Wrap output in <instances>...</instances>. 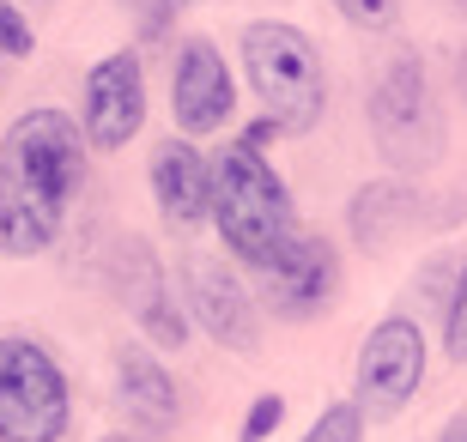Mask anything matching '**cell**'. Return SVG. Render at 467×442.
Listing matches in <instances>:
<instances>
[{"label": "cell", "mask_w": 467, "mask_h": 442, "mask_svg": "<svg viewBox=\"0 0 467 442\" xmlns=\"http://www.w3.org/2000/svg\"><path fill=\"white\" fill-rule=\"evenodd\" d=\"M116 400L146 437H164V430H176V418H182L176 375L158 364V352L146 340H121L116 345Z\"/></svg>", "instance_id": "4fadbf2b"}, {"label": "cell", "mask_w": 467, "mask_h": 442, "mask_svg": "<svg viewBox=\"0 0 467 442\" xmlns=\"http://www.w3.org/2000/svg\"><path fill=\"white\" fill-rule=\"evenodd\" d=\"M334 13L358 25V31H389L400 18V0H334Z\"/></svg>", "instance_id": "d6986e66"}, {"label": "cell", "mask_w": 467, "mask_h": 442, "mask_svg": "<svg viewBox=\"0 0 467 442\" xmlns=\"http://www.w3.org/2000/svg\"><path fill=\"white\" fill-rule=\"evenodd\" d=\"M194 0H134V13H140V36L146 43H158V36H171V25L182 13H189Z\"/></svg>", "instance_id": "ffe728a7"}, {"label": "cell", "mask_w": 467, "mask_h": 442, "mask_svg": "<svg viewBox=\"0 0 467 442\" xmlns=\"http://www.w3.org/2000/svg\"><path fill=\"white\" fill-rule=\"evenodd\" d=\"M171 121L182 139H213L237 121V79L213 36H182L171 55Z\"/></svg>", "instance_id": "9c48e42d"}, {"label": "cell", "mask_w": 467, "mask_h": 442, "mask_svg": "<svg viewBox=\"0 0 467 442\" xmlns=\"http://www.w3.org/2000/svg\"><path fill=\"white\" fill-rule=\"evenodd\" d=\"M146 61L134 49H109L104 61H91L86 86H79V134L91 152H121L128 139L146 128Z\"/></svg>", "instance_id": "30bf717a"}, {"label": "cell", "mask_w": 467, "mask_h": 442, "mask_svg": "<svg viewBox=\"0 0 467 442\" xmlns=\"http://www.w3.org/2000/svg\"><path fill=\"white\" fill-rule=\"evenodd\" d=\"M36 36L31 25H25V13H18L13 0H0V61H18V55H31Z\"/></svg>", "instance_id": "44dd1931"}, {"label": "cell", "mask_w": 467, "mask_h": 442, "mask_svg": "<svg viewBox=\"0 0 467 442\" xmlns=\"http://www.w3.org/2000/svg\"><path fill=\"white\" fill-rule=\"evenodd\" d=\"M297 442H364V412L352 400H334V406H322V418Z\"/></svg>", "instance_id": "e0dca14e"}, {"label": "cell", "mask_w": 467, "mask_h": 442, "mask_svg": "<svg viewBox=\"0 0 467 442\" xmlns=\"http://www.w3.org/2000/svg\"><path fill=\"white\" fill-rule=\"evenodd\" d=\"M437 442H467V412H455L450 425H443V437H437Z\"/></svg>", "instance_id": "cb8c5ba5"}, {"label": "cell", "mask_w": 467, "mask_h": 442, "mask_svg": "<svg viewBox=\"0 0 467 442\" xmlns=\"http://www.w3.org/2000/svg\"><path fill=\"white\" fill-rule=\"evenodd\" d=\"M364 121H370V146L395 176H425L450 152V121L437 109V86L419 49H395L370 79L364 98Z\"/></svg>", "instance_id": "3957f363"}, {"label": "cell", "mask_w": 467, "mask_h": 442, "mask_svg": "<svg viewBox=\"0 0 467 442\" xmlns=\"http://www.w3.org/2000/svg\"><path fill=\"white\" fill-rule=\"evenodd\" d=\"M176 291H182V315L189 327H201L213 345H225L237 357L261 352V303L255 291L243 285V272L225 255H182L176 267Z\"/></svg>", "instance_id": "ba28073f"}, {"label": "cell", "mask_w": 467, "mask_h": 442, "mask_svg": "<svg viewBox=\"0 0 467 442\" xmlns=\"http://www.w3.org/2000/svg\"><path fill=\"white\" fill-rule=\"evenodd\" d=\"M455 267H462V261H450V255H437L431 267L419 272V285H413L419 297H425V303L437 309V315H443V297H450V285H455Z\"/></svg>", "instance_id": "7402d4cb"}, {"label": "cell", "mask_w": 467, "mask_h": 442, "mask_svg": "<svg viewBox=\"0 0 467 442\" xmlns=\"http://www.w3.org/2000/svg\"><path fill=\"white\" fill-rule=\"evenodd\" d=\"M425 206H431V200H425L407 176H377V182L352 188V200H347L352 249H358V255H382V249H395L400 237H413V231L437 224Z\"/></svg>", "instance_id": "7c38bea8"}, {"label": "cell", "mask_w": 467, "mask_h": 442, "mask_svg": "<svg viewBox=\"0 0 467 442\" xmlns=\"http://www.w3.org/2000/svg\"><path fill=\"white\" fill-rule=\"evenodd\" d=\"M0 442H6V437H0Z\"/></svg>", "instance_id": "f1b7e54d"}, {"label": "cell", "mask_w": 467, "mask_h": 442, "mask_svg": "<svg viewBox=\"0 0 467 442\" xmlns=\"http://www.w3.org/2000/svg\"><path fill=\"white\" fill-rule=\"evenodd\" d=\"M243 146H255V152H267V146H274V139H285V134H279V128H274V121H267V116H255V121H249V128H243Z\"/></svg>", "instance_id": "603a6c76"}, {"label": "cell", "mask_w": 467, "mask_h": 442, "mask_svg": "<svg viewBox=\"0 0 467 442\" xmlns=\"http://www.w3.org/2000/svg\"><path fill=\"white\" fill-rule=\"evenodd\" d=\"M455 91L467 98V43H462V55H455Z\"/></svg>", "instance_id": "d4e9b609"}, {"label": "cell", "mask_w": 467, "mask_h": 442, "mask_svg": "<svg viewBox=\"0 0 467 442\" xmlns=\"http://www.w3.org/2000/svg\"><path fill=\"white\" fill-rule=\"evenodd\" d=\"M31 6H49V0H31Z\"/></svg>", "instance_id": "83f0119b"}, {"label": "cell", "mask_w": 467, "mask_h": 442, "mask_svg": "<svg viewBox=\"0 0 467 442\" xmlns=\"http://www.w3.org/2000/svg\"><path fill=\"white\" fill-rule=\"evenodd\" d=\"M237 61L243 79L255 91L261 116L274 121L285 139H304L322 128L328 116V73H322V55L297 25L285 18H249L237 36Z\"/></svg>", "instance_id": "7a4b0ae2"}, {"label": "cell", "mask_w": 467, "mask_h": 442, "mask_svg": "<svg viewBox=\"0 0 467 442\" xmlns=\"http://www.w3.org/2000/svg\"><path fill=\"white\" fill-rule=\"evenodd\" d=\"M98 442H146V437H128V430H109V437H98Z\"/></svg>", "instance_id": "484cf974"}, {"label": "cell", "mask_w": 467, "mask_h": 442, "mask_svg": "<svg viewBox=\"0 0 467 442\" xmlns=\"http://www.w3.org/2000/svg\"><path fill=\"white\" fill-rule=\"evenodd\" d=\"M450 6H455V13H467V0H450Z\"/></svg>", "instance_id": "4316f807"}, {"label": "cell", "mask_w": 467, "mask_h": 442, "mask_svg": "<svg viewBox=\"0 0 467 442\" xmlns=\"http://www.w3.org/2000/svg\"><path fill=\"white\" fill-rule=\"evenodd\" d=\"M425 364H431V345H425V327L413 315H382L358 345V370H352V406L364 412V425H382L407 412V400L425 382Z\"/></svg>", "instance_id": "52a82bcc"}, {"label": "cell", "mask_w": 467, "mask_h": 442, "mask_svg": "<svg viewBox=\"0 0 467 442\" xmlns=\"http://www.w3.org/2000/svg\"><path fill=\"white\" fill-rule=\"evenodd\" d=\"M104 285H109V297H116L134 322H146L152 309H164L176 297V285H171V272H164V261H158V249L140 237V231H128V237L109 242Z\"/></svg>", "instance_id": "5bb4252c"}, {"label": "cell", "mask_w": 467, "mask_h": 442, "mask_svg": "<svg viewBox=\"0 0 467 442\" xmlns=\"http://www.w3.org/2000/svg\"><path fill=\"white\" fill-rule=\"evenodd\" d=\"M279 425H285V394L267 388L249 400V412H243V425H237V442H267Z\"/></svg>", "instance_id": "ac0fdd59"}, {"label": "cell", "mask_w": 467, "mask_h": 442, "mask_svg": "<svg viewBox=\"0 0 467 442\" xmlns=\"http://www.w3.org/2000/svg\"><path fill=\"white\" fill-rule=\"evenodd\" d=\"M207 164H213V219L207 224L219 231L225 255L255 272L297 231L292 188L267 164V152L243 146V139H225L219 152H207Z\"/></svg>", "instance_id": "6da1fadb"}, {"label": "cell", "mask_w": 467, "mask_h": 442, "mask_svg": "<svg viewBox=\"0 0 467 442\" xmlns=\"http://www.w3.org/2000/svg\"><path fill=\"white\" fill-rule=\"evenodd\" d=\"M340 279H347V272H340V249H334L322 231H304V224H297L292 237L255 267V303H261V315H274V322L304 327V322H316V315L334 309Z\"/></svg>", "instance_id": "8992f818"}, {"label": "cell", "mask_w": 467, "mask_h": 442, "mask_svg": "<svg viewBox=\"0 0 467 442\" xmlns=\"http://www.w3.org/2000/svg\"><path fill=\"white\" fill-rule=\"evenodd\" d=\"M86 134L67 109H25L0 139V164L18 182V194L36 206V219L61 231L86 188Z\"/></svg>", "instance_id": "277c9868"}, {"label": "cell", "mask_w": 467, "mask_h": 442, "mask_svg": "<svg viewBox=\"0 0 467 442\" xmlns=\"http://www.w3.org/2000/svg\"><path fill=\"white\" fill-rule=\"evenodd\" d=\"M146 182H152L158 219L176 237H194L201 224L213 219V164L207 152L182 134H164L152 146V164H146Z\"/></svg>", "instance_id": "8fae6325"}, {"label": "cell", "mask_w": 467, "mask_h": 442, "mask_svg": "<svg viewBox=\"0 0 467 442\" xmlns=\"http://www.w3.org/2000/svg\"><path fill=\"white\" fill-rule=\"evenodd\" d=\"M73 425L67 370L43 340L0 334V437L6 442H61Z\"/></svg>", "instance_id": "5b68a950"}, {"label": "cell", "mask_w": 467, "mask_h": 442, "mask_svg": "<svg viewBox=\"0 0 467 442\" xmlns=\"http://www.w3.org/2000/svg\"><path fill=\"white\" fill-rule=\"evenodd\" d=\"M443 352L450 364H467V261L455 267V285L443 297Z\"/></svg>", "instance_id": "2e32d148"}, {"label": "cell", "mask_w": 467, "mask_h": 442, "mask_svg": "<svg viewBox=\"0 0 467 442\" xmlns=\"http://www.w3.org/2000/svg\"><path fill=\"white\" fill-rule=\"evenodd\" d=\"M55 237L61 231H49V224L36 219V206L18 194V182L6 176V164H0V255H43V249H55Z\"/></svg>", "instance_id": "9a60e30c"}]
</instances>
